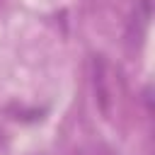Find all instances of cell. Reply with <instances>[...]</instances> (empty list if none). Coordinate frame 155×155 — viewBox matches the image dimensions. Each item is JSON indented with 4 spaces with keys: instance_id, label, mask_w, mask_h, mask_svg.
I'll use <instances>...</instances> for the list:
<instances>
[{
    "instance_id": "obj_1",
    "label": "cell",
    "mask_w": 155,
    "mask_h": 155,
    "mask_svg": "<svg viewBox=\"0 0 155 155\" xmlns=\"http://www.w3.org/2000/svg\"><path fill=\"white\" fill-rule=\"evenodd\" d=\"M92 87H94V99L97 107L104 116L111 114V90H109V80H107V63L102 56L92 58Z\"/></svg>"
},
{
    "instance_id": "obj_2",
    "label": "cell",
    "mask_w": 155,
    "mask_h": 155,
    "mask_svg": "<svg viewBox=\"0 0 155 155\" xmlns=\"http://www.w3.org/2000/svg\"><path fill=\"white\" fill-rule=\"evenodd\" d=\"M150 7H153V0H143V12H145V17H150Z\"/></svg>"
}]
</instances>
